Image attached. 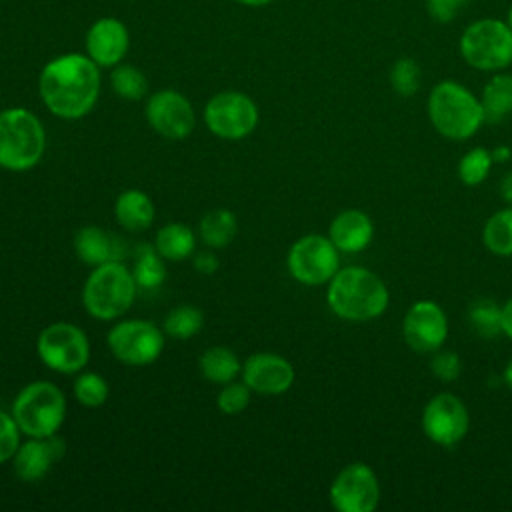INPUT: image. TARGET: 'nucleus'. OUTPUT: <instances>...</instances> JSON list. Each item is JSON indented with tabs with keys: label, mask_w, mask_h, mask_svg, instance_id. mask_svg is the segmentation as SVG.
<instances>
[{
	"label": "nucleus",
	"mask_w": 512,
	"mask_h": 512,
	"mask_svg": "<svg viewBox=\"0 0 512 512\" xmlns=\"http://www.w3.org/2000/svg\"><path fill=\"white\" fill-rule=\"evenodd\" d=\"M100 66L80 52H68L44 64L38 92L44 106L62 120L84 118L100 96Z\"/></svg>",
	"instance_id": "nucleus-1"
},
{
	"label": "nucleus",
	"mask_w": 512,
	"mask_h": 512,
	"mask_svg": "<svg viewBox=\"0 0 512 512\" xmlns=\"http://www.w3.org/2000/svg\"><path fill=\"white\" fill-rule=\"evenodd\" d=\"M326 300L330 310L348 322H368L388 308V288L384 280L368 268H340L328 282Z\"/></svg>",
	"instance_id": "nucleus-2"
},
{
	"label": "nucleus",
	"mask_w": 512,
	"mask_h": 512,
	"mask_svg": "<svg viewBox=\"0 0 512 512\" xmlns=\"http://www.w3.org/2000/svg\"><path fill=\"white\" fill-rule=\"evenodd\" d=\"M426 108L436 132L450 140H466L484 124L480 98L456 80L438 82L428 94Z\"/></svg>",
	"instance_id": "nucleus-3"
},
{
	"label": "nucleus",
	"mask_w": 512,
	"mask_h": 512,
	"mask_svg": "<svg viewBox=\"0 0 512 512\" xmlns=\"http://www.w3.org/2000/svg\"><path fill=\"white\" fill-rule=\"evenodd\" d=\"M46 132L40 118L20 106L0 110V166L12 172L34 168L44 154Z\"/></svg>",
	"instance_id": "nucleus-4"
},
{
	"label": "nucleus",
	"mask_w": 512,
	"mask_h": 512,
	"mask_svg": "<svg viewBox=\"0 0 512 512\" xmlns=\"http://www.w3.org/2000/svg\"><path fill=\"white\" fill-rule=\"evenodd\" d=\"M136 280L122 262H106L94 268L82 288V304L96 320H114L134 302Z\"/></svg>",
	"instance_id": "nucleus-5"
},
{
	"label": "nucleus",
	"mask_w": 512,
	"mask_h": 512,
	"mask_svg": "<svg viewBox=\"0 0 512 512\" xmlns=\"http://www.w3.org/2000/svg\"><path fill=\"white\" fill-rule=\"evenodd\" d=\"M66 416V400L60 388L46 380L24 386L12 404V418L30 438L54 436Z\"/></svg>",
	"instance_id": "nucleus-6"
},
{
	"label": "nucleus",
	"mask_w": 512,
	"mask_h": 512,
	"mask_svg": "<svg viewBox=\"0 0 512 512\" xmlns=\"http://www.w3.org/2000/svg\"><path fill=\"white\" fill-rule=\"evenodd\" d=\"M462 60L482 72H500L512 64V28L506 20L478 18L458 40Z\"/></svg>",
	"instance_id": "nucleus-7"
},
{
	"label": "nucleus",
	"mask_w": 512,
	"mask_h": 512,
	"mask_svg": "<svg viewBox=\"0 0 512 512\" xmlns=\"http://www.w3.org/2000/svg\"><path fill=\"white\" fill-rule=\"evenodd\" d=\"M36 350L40 360L60 374L80 372L90 358V342L84 330L68 322L46 326L38 336Z\"/></svg>",
	"instance_id": "nucleus-8"
},
{
	"label": "nucleus",
	"mask_w": 512,
	"mask_h": 512,
	"mask_svg": "<svg viewBox=\"0 0 512 512\" xmlns=\"http://www.w3.org/2000/svg\"><path fill=\"white\" fill-rule=\"evenodd\" d=\"M338 248L322 234H306L298 238L288 252L286 264L294 280L306 286H320L332 280L340 270Z\"/></svg>",
	"instance_id": "nucleus-9"
},
{
	"label": "nucleus",
	"mask_w": 512,
	"mask_h": 512,
	"mask_svg": "<svg viewBox=\"0 0 512 512\" xmlns=\"http://www.w3.org/2000/svg\"><path fill=\"white\" fill-rule=\"evenodd\" d=\"M204 122L212 134L226 140H240L256 128L258 108L244 92L224 90L206 102Z\"/></svg>",
	"instance_id": "nucleus-10"
},
{
	"label": "nucleus",
	"mask_w": 512,
	"mask_h": 512,
	"mask_svg": "<svg viewBox=\"0 0 512 512\" xmlns=\"http://www.w3.org/2000/svg\"><path fill=\"white\" fill-rule=\"evenodd\" d=\"M108 348L126 366H146L162 354L164 332L148 320H122L108 332Z\"/></svg>",
	"instance_id": "nucleus-11"
},
{
	"label": "nucleus",
	"mask_w": 512,
	"mask_h": 512,
	"mask_svg": "<svg viewBox=\"0 0 512 512\" xmlns=\"http://www.w3.org/2000/svg\"><path fill=\"white\" fill-rule=\"evenodd\" d=\"M328 496L340 512H372L380 502V484L368 464L352 462L336 474Z\"/></svg>",
	"instance_id": "nucleus-12"
},
{
	"label": "nucleus",
	"mask_w": 512,
	"mask_h": 512,
	"mask_svg": "<svg viewBox=\"0 0 512 512\" xmlns=\"http://www.w3.org/2000/svg\"><path fill=\"white\" fill-rule=\"evenodd\" d=\"M470 416L464 402L450 394L440 392L432 396L422 410V430L438 446L452 448L468 432Z\"/></svg>",
	"instance_id": "nucleus-13"
},
{
	"label": "nucleus",
	"mask_w": 512,
	"mask_h": 512,
	"mask_svg": "<svg viewBox=\"0 0 512 512\" xmlns=\"http://www.w3.org/2000/svg\"><path fill=\"white\" fill-rule=\"evenodd\" d=\"M144 112H146L148 124L160 136L170 140L186 138L196 124V116L190 100L182 92L172 88H164L150 94L146 100Z\"/></svg>",
	"instance_id": "nucleus-14"
},
{
	"label": "nucleus",
	"mask_w": 512,
	"mask_h": 512,
	"mask_svg": "<svg viewBox=\"0 0 512 512\" xmlns=\"http://www.w3.org/2000/svg\"><path fill=\"white\" fill-rule=\"evenodd\" d=\"M402 336L414 352H436L448 336V318L436 302L418 300L404 314Z\"/></svg>",
	"instance_id": "nucleus-15"
},
{
	"label": "nucleus",
	"mask_w": 512,
	"mask_h": 512,
	"mask_svg": "<svg viewBox=\"0 0 512 512\" xmlns=\"http://www.w3.org/2000/svg\"><path fill=\"white\" fill-rule=\"evenodd\" d=\"M84 46L86 54L100 68H114L124 60L130 48V34L120 18L102 16L90 24Z\"/></svg>",
	"instance_id": "nucleus-16"
},
{
	"label": "nucleus",
	"mask_w": 512,
	"mask_h": 512,
	"mask_svg": "<svg viewBox=\"0 0 512 512\" xmlns=\"http://www.w3.org/2000/svg\"><path fill=\"white\" fill-rule=\"evenodd\" d=\"M242 378L258 394H282L294 384V368L278 354L256 352L244 362Z\"/></svg>",
	"instance_id": "nucleus-17"
},
{
	"label": "nucleus",
	"mask_w": 512,
	"mask_h": 512,
	"mask_svg": "<svg viewBox=\"0 0 512 512\" xmlns=\"http://www.w3.org/2000/svg\"><path fill=\"white\" fill-rule=\"evenodd\" d=\"M64 450V442L56 436L30 438L14 454V472L22 482H38L64 456Z\"/></svg>",
	"instance_id": "nucleus-18"
},
{
	"label": "nucleus",
	"mask_w": 512,
	"mask_h": 512,
	"mask_svg": "<svg viewBox=\"0 0 512 512\" xmlns=\"http://www.w3.org/2000/svg\"><path fill=\"white\" fill-rule=\"evenodd\" d=\"M74 250L84 264L100 266L106 262H120L126 254L122 238L98 226H84L74 236Z\"/></svg>",
	"instance_id": "nucleus-19"
},
{
	"label": "nucleus",
	"mask_w": 512,
	"mask_h": 512,
	"mask_svg": "<svg viewBox=\"0 0 512 512\" xmlns=\"http://www.w3.org/2000/svg\"><path fill=\"white\" fill-rule=\"evenodd\" d=\"M374 236V224L370 216L362 210L350 208L342 210L332 222L328 230V238L332 244L346 254H354L364 250Z\"/></svg>",
	"instance_id": "nucleus-20"
},
{
	"label": "nucleus",
	"mask_w": 512,
	"mask_h": 512,
	"mask_svg": "<svg viewBox=\"0 0 512 512\" xmlns=\"http://www.w3.org/2000/svg\"><path fill=\"white\" fill-rule=\"evenodd\" d=\"M114 216L130 232L146 230L154 220V204L142 190H126L114 202Z\"/></svg>",
	"instance_id": "nucleus-21"
},
{
	"label": "nucleus",
	"mask_w": 512,
	"mask_h": 512,
	"mask_svg": "<svg viewBox=\"0 0 512 512\" xmlns=\"http://www.w3.org/2000/svg\"><path fill=\"white\" fill-rule=\"evenodd\" d=\"M482 114L484 122L498 124L512 114V74L494 72V76L484 84L482 96Z\"/></svg>",
	"instance_id": "nucleus-22"
},
{
	"label": "nucleus",
	"mask_w": 512,
	"mask_h": 512,
	"mask_svg": "<svg viewBox=\"0 0 512 512\" xmlns=\"http://www.w3.org/2000/svg\"><path fill=\"white\" fill-rule=\"evenodd\" d=\"M154 248L158 250V254L164 260L178 262V260H184L194 254L196 236L188 226H184L180 222H170L156 232Z\"/></svg>",
	"instance_id": "nucleus-23"
},
{
	"label": "nucleus",
	"mask_w": 512,
	"mask_h": 512,
	"mask_svg": "<svg viewBox=\"0 0 512 512\" xmlns=\"http://www.w3.org/2000/svg\"><path fill=\"white\" fill-rule=\"evenodd\" d=\"M198 366L202 376L214 384H228L236 378L238 372H242L236 354L224 346H212L204 350Z\"/></svg>",
	"instance_id": "nucleus-24"
},
{
	"label": "nucleus",
	"mask_w": 512,
	"mask_h": 512,
	"mask_svg": "<svg viewBox=\"0 0 512 512\" xmlns=\"http://www.w3.org/2000/svg\"><path fill=\"white\" fill-rule=\"evenodd\" d=\"M132 276L136 284L144 290L158 288L166 280V266L156 248H152L150 244L136 246Z\"/></svg>",
	"instance_id": "nucleus-25"
},
{
	"label": "nucleus",
	"mask_w": 512,
	"mask_h": 512,
	"mask_svg": "<svg viewBox=\"0 0 512 512\" xmlns=\"http://www.w3.org/2000/svg\"><path fill=\"white\" fill-rule=\"evenodd\" d=\"M236 236V216L226 208H214L200 220V238L206 246L224 248Z\"/></svg>",
	"instance_id": "nucleus-26"
},
{
	"label": "nucleus",
	"mask_w": 512,
	"mask_h": 512,
	"mask_svg": "<svg viewBox=\"0 0 512 512\" xmlns=\"http://www.w3.org/2000/svg\"><path fill=\"white\" fill-rule=\"evenodd\" d=\"M486 248L496 256H512V206L494 212L482 230Z\"/></svg>",
	"instance_id": "nucleus-27"
},
{
	"label": "nucleus",
	"mask_w": 512,
	"mask_h": 512,
	"mask_svg": "<svg viewBox=\"0 0 512 512\" xmlns=\"http://www.w3.org/2000/svg\"><path fill=\"white\" fill-rule=\"evenodd\" d=\"M110 86L124 100H142L148 94L144 72L132 64H116L110 72Z\"/></svg>",
	"instance_id": "nucleus-28"
},
{
	"label": "nucleus",
	"mask_w": 512,
	"mask_h": 512,
	"mask_svg": "<svg viewBox=\"0 0 512 512\" xmlns=\"http://www.w3.org/2000/svg\"><path fill=\"white\" fill-rule=\"evenodd\" d=\"M468 322L478 336L496 338L502 332V306L488 298L474 300L468 308Z\"/></svg>",
	"instance_id": "nucleus-29"
},
{
	"label": "nucleus",
	"mask_w": 512,
	"mask_h": 512,
	"mask_svg": "<svg viewBox=\"0 0 512 512\" xmlns=\"http://www.w3.org/2000/svg\"><path fill=\"white\" fill-rule=\"evenodd\" d=\"M204 324V316L198 308L182 304L170 310L164 318V332L176 340L192 338Z\"/></svg>",
	"instance_id": "nucleus-30"
},
{
	"label": "nucleus",
	"mask_w": 512,
	"mask_h": 512,
	"mask_svg": "<svg viewBox=\"0 0 512 512\" xmlns=\"http://www.w3.org/2000/svg\"><path fill=\"white\" fill-rule=\"evenodd\" d=\"M390 86L392 90L402 96V98H410L420 90L422 84V70L420 64L410 58V56H402L398 60H394L392 68H390Z\"/></svg>",
	"instance_id": "nucleus-31"
},
{
	"label": "nucleus",
	"mask_w": 512,
	"mask_h": 512,
	"mask_svg": "<svg viewBox=\"0 0 512 512\" xmlns=\"http://www.w3.org/2000/svg\"><path fill=\"white\" fill-rule=\"evenodd\" d=\"M492 162V152L480 146L472 148L458 162V178L468 186H476L488 178Z\"/></svg>",
	"instance_id": "nucleus-32"
},
{
	"label": "nucleus",
	"mask_w": 512,
	"mask_h": 512,
	"mask_svg": "<svg viewBox=\"0 0 512 512\" xmlns=\"http://www.w3.org/2000/svg\"><path fill=\"white\" fill-rule=\"evenodd\" d=\"M74 396L82 406L98 408L108 398V384L96 372H84L74 382Z\"/></svg>",
	"instance_id": "nucleus-33"
},
{
	"label": "nucleus",
	"mask_w": 512,
	"mask_h": 512,
	"mask_svg": "<svg viewBox=\"0 0 512 512\" xmlns=\"http://www.w3.org/2000/svg\"><path fill=\"white\" fill-rule=\"evenodd\" d=\"M218 408L224 412V414H238L242 412L248 402H250V388L242 382V384H236V382H228L224 384V388L220 390L218 394Z\"/></svg>",
	"instance_id": "nucleus-34"
},
{
	"label": "nucleus",
	"mask_w": 512,
	"mask_h": 512,
	"mask_svg": "<svg viewBox=\"0 0 512 512\" xmlns=\"http://www.w3.org/2000/svg\"><path fill=\"white\" fill-rule=\"evenodd\" d=\"M20 434L22 432L12 414L0 410V464L14 458L20 446Z\"/></svg>",
	"instance_id": "nucleus-35"
},
{
	"label": "nucleus",
	"mask_w": 512,
	"mask_h": 512,
	"mask_svg": "<svg viewBox=\"0 0 512 512\" xmlns=\"http://www.w3.org/2000/svg\"><path fill=\"white\" fill-rule=\"evenodd\" d=\"M430 370L434 372L436 378L444 380V382H452L460 376L462 372V364H460V356L452 350H442L438 348L432 356V362H430Z\"/></svg>",
	"instance_id": "nucleus-36"
},
{
	"label": "nucleus",
	"mask_w": 512,
	"mask_h": 512,
	"mask_svg": "<svg viewBox=\"0 0 512 512\" xmlns=\"http://www.w3.org/2000/svg\"><path fill=\"white\" fill-rule=\"evenodd\" d=\"M470 0H426L428 16L440 24L452 22Z\"/></svg>",
	"instance_id": "nucleus-37"
},
{
	"label": "nucleus",
	"mask_w": 512,
	"mask_h": 512,
	"mask_svg": "<svg viewBox=\"0 0 512 512\" xmlns=\"http://www.w3.org/2000/svg\"><path fill=\"white\" fill-rule=\"evenodd\" d=\"M194 268L202 274H212L218 268V260L210 252H200L194 256Z\"/></svg>",
	"instance_id": "nucleus-38"
},
{
	"label": "nucleus",
	"mask_w": 512,
	"mask_h": 512,
	"mask_svg": "<svg viewBox=\"0 0 512 512\" xmlns=\"http://www.w3.org/2000/svg\"><path fill=\"white\" fill-rule=\"evenodd\" d=\"M502 332L512 340V298L502 306Z\"/></svg>",
	"instance_id": "nucleus-39"
},
{
	"label": "nucleus",
	"mask_w": 512,
	"mask_h": 512,
	"mask_svg": "<svg viewBox=\"0 0 512 512\" xmlns=\"http://www.w3.org/2000/svg\"><path fill=\"white\" fill-rule=\"evenodd\" d=\"M500 196H502V200H504L508 206H512V172L504 174V178H502V182H500Z\"/></svg>",
	"instance_id": "nucleus-40"
},
{
	"label": "nucleus",
	"mask_w": 512,
	"mask_h": 512,
	"mask_svg": "<svg viewBox=\"0 0 512 512\" xmlns=\"http://www.w3.org/2000/svg\"><path fill=\"white\" fill-rule=\"evenodd\" d=\"M510 148L508 146H498L494 152H492V158H494V162H506L508 158H510Z\"/></svg>",
	"instance_id": "nucleus-41"
},
{
	"label": "nucleus",
	"mask_w": 512,
	"mask_h": 512,
	"mask_svg": "<svg viewBox=\"0 0 512 512\" xmlns=\"http://www.w3.org/2000/svg\"><path fill=\"white\" fill-rule=\"evenodd\" d=\"M236 2L242 4V6H248V8H260V6H268L276 0H236Z\"/></svg>",
	"instance_id": "nucleus-42"
},
{
	"label": "nucleus",
	"mask_w": 512,
	"mask_h": 512,
	"mask_svg": "<svg viewBox=\"0 0 512 512\" xmlns=\"http://www.w3.org/2000/svg\"><path fill=\"white\" fill-rule=\"evenodd\" d=\"M504 380H506V384L512 388V360L506 364V368H504Z\"/></svg>",
	"instance_id": "nucleus-43"
},
{
	"label": "nucleus",
	"mask_w": 512,
	"mask_h": 512,
	"mask_svg": "<svg viewBox=\"0 0 512 512\" xmlns=\"http://www.w3.org/2000/svg\"><path fill=\"white\" fill-rule=\"evenodd\" d=\"M504 20H506V24L512 28V4L508 6V10H506V18H504Z\"/></svg>",
	"instance_id": "nucleus-44"
}]
</instances>
